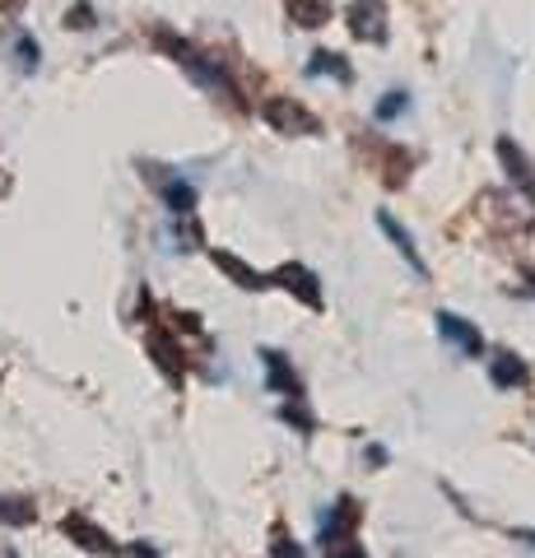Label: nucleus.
Here are the masks:
<instances>
[{
  "label": "nucleus",
  "mask_w": 535,
  "mask_h": 558,
  "mask_svg": "<svg viewBox=\"0 0 535 558\" xmlns=\"http://www.w3.org/2000/svg\"><path fill=\"white\" fill-rule=\"evenodd\" d=\"M38 57H42L38 43H33L28 33H20V38H14V65H20L24 75H33V70H38Z\"/></svg>",
  "instance_id": "a211bd4d"
},
{
  "label": "nucleus",
  "mask_w": 535,
  "mask_h": 558,
  "mask_svg": "<svg viewBox=\"0 0 535 558\" xmlns=\"http://www.w3.org/2000/svg\"><path fill=\"white\" fill-rule=\"evenodd\" d=\"M498 163H503V172H508V182L516 186V191H522V196L531 201V209H535V163L526 159V149L522 145H516V140L512 135H498Z\"/></svg>",
  "instance_id": "423d86ee"
},
{
  "label": "nucleus",
  "mask_w": 535,
  "mask_h": 558,
  "mask_svg": "<svg viewBox=\"0 0 535 558\" xmlns=\"http://www.w3.org/2000/svg\"><path fill=\"white\" fill-rule=\"evenodd\" d=\"M126 558H163V554L154 549V545H131V549H126Z\"/></svg>",
  "instance_id": "5701e85b"
},
{
  "label": "nucleus",
  "mask_w": 535,
  "mask_h": 558,
  "mask_svg": "<svg viewBox=\"0 0 535 558\" xmlns=\"http://www.w3.org/2000/svg\"><path fill=\"white\" fill-rule=\"evenodd\" d=\"M61 531H65V535H71V539H75V545H80V549H89V554H102V558H112V554H117V545H112V535H108V531H102V526H94V521H84L80 512H71V517H65V521H61Z\"/></svg>",
  "instance_id": "f8f14e48"
},
{
  "label": "nucleus",
  "mask_w": 535,
  "mask_h": 558,
  "mask_svg": "<svg viewBox=\"0 0 535 558\" xmlns=\"http://www.w3.org/2000/svg\"><path fill=\"white\" fill-rule=\"evenodd\" d=\"M270 558H307L303 554V545L293 539L289 531H275V539H270Z\"/></svg>",
  "instance_id": "412c9836"
},
{
  "label": "nucleus",
  "mask_w": 535,
  "mask_h": 558,
  "mask_svg": "<svg viewBox=\"0 0 535 558\" xmlns=\"http://www.w3.org/2000/svg\"><path fill=\"white\" fill-rule=\"evenodd\" d=\"M210 260H215V266H219L223 275L233 279L238 289H252V293H256V289H266V275H262V270H252L243 256H233V252H219V247H215V252H210Z\"/></svg>",
  "instance_id": "ddd939ff"
},
{
  "label": "nucleus",
  "mask_w": 535,
  "mask_h": 558,
  "mask_svg": "<svg viewBox=\"0 0 535 558\" xmlns=\"http://www.w3.org/2000/svg\"><path fill=\"white\" fill-rule=\"evenodd\" d=\"M344 20H350V33L358 43L368 47H387L391 28H387V0H354L350 10H344Z\"/></svg>",
  "instance_id": "39448f33"
},
{
  "label": "nucleus",
  "mask_w": 535,
  "mask_h": 558,
  "mask_svg": "<svg viewBox=\"0 0 535 558\" xmlns=\"http://www.w3.org/2000/svg\"><path fill=\"white\" fill-rule=\"evenodd\" d=\"M438 336L452 344L457 354H465V359L485 354V336H479V326L465 322V317H457V312H438Z\"/></svg>",
  "instance_id": "0eeeda50"
},
{
  "label": "nucleus",
  "mask_w": 535,
  "mask_h": 558,
  "mask_svg": "<svg viewBox=\"0 0 535 558\" xmlns=\"http://www.w3.org/2000/svg\"><path fill=\"white\" fill-rule=\"evenodd\" d=\"M154 43H159L172 61H178L186 75H192L200 89H210V94H229V98H238V84L229 80V70H223L210 51H200V47H192L182 38V33H172V28H154Z\"/></svg>",
  "instance_id": "f257e3e1"
},
{
  "label": "nucleus",
  "mask_w": 535,
  "mask_h": 558,
  "mask_svg": "<svg viewBox=\"0 0 535 558\" xmlns=\"http://www.w3.org/2000/svg\"><path fill=\"white\" fill-rule=\"evenodd\" d=\"M354 526H358V502L354 498H340L331 512L321 517V549L326 558H364L354 539Z\"/></svg>",
  "instance_id": "f03ea898"
},
{
  "label": "nucleus",
  "mask_w": 535,
  "mask_h": 558,
  "mask_svg": "<svg viewBox=\"0 0 535 558\" xmlns=\"http://www.w3.org/2000/svg\"><path fill=\"white\" fill-rule=\"evenodd\" d=\"M526 289H531V293H535V270H526Z\"/></svg>",
  "instance_id": "a878e982"
},
{
  "label": "nucleus",
  "mask_w": 535,
  "mask_h": 558,
  "mask_svg": "<svg viewBox=\"0 0 535 558\" xmlns=\"http://www.w3.org/2000/svg\"><path fill=\"white\" fill-rule=\"evenodd\" d=\"M262 117H266V126L280 131V135H321V121L307 112L299 98H270L262 108Z\"/></svg>",
  "instance_id": "20e7f679"
},
{
  "label": "nucleus",
  "mask_w": 535,
  "mask_h": 558,
  "mask_svg": "<svg viewBox=\"0 0 535 558\" xmlns=\"http://www.w3.org/2000/svg\"><path fill=\"white\" fill-rule=\"evenodd\" d=\"M262 363H266V387L284 400H303V377L293 373V363L280 354V349H262Z\"/></svg>",
  "instance_id": "1a4fd4ad"
},
{
  "label": "nucleus",
  "mask_w": 535,
  "mask_h": 558,
  "mask_svg": "<svg viewBox=\"0 0 535 558\" xmlns=\"http://www.w3.org/2000/svg\"><path fill=\"white\" fill-rule=\"evenodd\" d=\"M65 24H71V28H89V24H94V10H89V5H75Z\"/></svg>",
  "instance_id": "4be33fe9"
},
{
  "label": "nucleus",
  "mask_w": 535,
  "mask_h": 558,
  "mask_svg": "<svg viewBox=\"0 0 535 558\" xmlns=\"http://www.w3.org/2000/svg\"><path fill=\"white\" fill-rule=\"evenodd\" d=\"M377 229H382V233H387V242H391V247H396V252H401V256H405V266H410L414 275H420V279H428V260L420 256V247H414V238H410V229H405V223H401V219H396V215H391V209H382V215H377Z\"/></svg>",
  "instance_id": "9d476101"
},
{
  "label": "nucleus",
  "mask_w": 535,
  "mask_h": 558,
  "mask_svg": "<svg viewBox=\"0 0 535 558\" xmlns=\"http://www.w3.org/2000/svg\"><path fill=\"white\" fill-rule=\"evenodd\" d=\"M266 284H275V289H284V293H293L303 307H313V312H321V303H326V293H321V279L303 266V260H284L275 275H266Z\"/></svg>",
  "instance_id": "7ed1b4c3"
},
{
  "label": "nucleus",
  "mask_w": 535,
  "mask_h": 558,
  "mask_svg": "<svg viewBox=\"0 0 535 558\" xmlns=\"http://www.w3.org/2000/svg\"><path fill=\"white\" fill-rule=\"evenodd\" d=\"M284 14L299 28H321L331 24V0H284Z\"/></svg>",
  "instance_id": "2eb2a0df"
},
{
  "label": "nucleus",
  "mask_w": 535,
  "mask_h": 558,
  "mask_svg": "<svg viewBox=\"0 0 535 558\" xmlns=\"http://www.w3.org/2000/svg\"><path fill=\"white\" fill-rule=\"evenodd\" d=\"M5 10H10V14H20V10H24V0H5Z\"/></svg>",
  "instance_id": "393cba45"
},
{
  "label": "nucleus",
  "mask_w": 535,
  "mask_h": 558,
  "mask_svg": "<svg viewBox=\"0 0 535 558\" xmlns=\"http://www.w3.org/2000/svg\"><path fill=\"white\" fill-rule=\"evenodd\" d=\"M516 539H526V545L535 549V531H516Z\"/></svg>",
  "instance_id": "b1692460"
},
{
  "label": "nucleus",
  "mask_w": 535,
  "mask_h": 558,
  "mask_svg": "<svg viewBox=\"0 0 535 558\" xmlns=\"http://www.w3.org/2000/svg\"><path fill=\"white\" fill-rule=\"evenodd\" d=\"M489 381L498 391H522L531 387V368L522 354H512V349H498V354L489 359Z\"/></svg>",
  "instance_id": "9b49d317"
},
{
  "label": "nucleus",
  "mask_w": 535,
  "mask_h": 558,
  "mask_svg": "<svg viewBox=\"0 0 535 558\" xmlns=\"http://www.w3.org/2000/svg\"><path fill=\"white\" fill-rule=\"evenodd\" d=\"M280 418H284V424H293L299 433H313V428H317V424H313V414H307L299 400H284V405H280Z\"/></svg>",
  "instance_id": "aec40b11"
},
{
  "label": "nucleus",
  "mask_w": 535,
  "mask_h": 558,
  "mask_svg": "<svg viewBox=\"0 0 535 558\" xmlns=\"http://www.w3.org/2000/svg\"><path fill=\"white\" fill-rule=\"evenodd\" d=\"M163 205L172 209V215H182V219H186V215L196 209V186L172 172V178H163Z\"/></svg>",
  "instance_id": "dca6fc26"
},
{
  "label": "nucleus",
  "mask_w": 535,
  "mask_h": 558,
  "mask_svg": "<svg viewBox=\"0 0 535 558\" xmlns=\"http://www.w3.org/2000/svg\"><path fill=\"white\" fill-rule=\"evenodd\" d=\"M307 75L313 80H336V84H350L354 80V65L340 57V51H313L307 57Z\"/></svg>",
  "instance_id": "4468645a"
},
{
  "label": "nucleus",
  "mask_w": 535,
  "mask_h": 558,
  "mask_svg": "<svg viewBox=\"0 0 535 558\" xmlns=\"http://www.w3.org/2000/svg\"><path fill=\"white\" fill-rule=\"evenodd\" d=\"M149 354H154V363H159V373L172 377V387H178L182 373H186V354H182L178 336H172V326L149 330Z\"/></svg>",
  "instance_id": "6e6552de"
},
{
  "label": "nucleus",
  "mask_w": 535,
  "mask_h": 558,
  "mask_svg": "<svg viewBox=\"0 0 535 558\" xmlns=\"http://www.w3.org/2000/svg\"><path fill=\"white\" fill-rule=\"evenodd\" d=\"M410 112V94L405 89H391L382 102H377V121H396V117H405Z\"/></svg>",
  "instance_id": "6ab92c4d"
},
{
  "label": "nucleus",
  "mask_w": 535,
  "mask_h": 558,
  "mask_svg": "<svg viewBox=\"0 0 535 558\" xmlns=\"http://www.w3.org/2000/svg\"><path fill=\"white\" fill-rule=\"evenodd\" d=\"M38 521V508L20 494H0V526H33Z\"/></svg>",
  "instance_id": "f3484780"
}]
</instances>
